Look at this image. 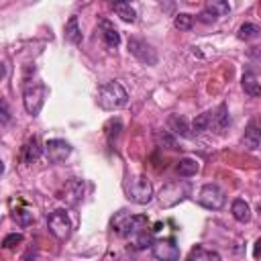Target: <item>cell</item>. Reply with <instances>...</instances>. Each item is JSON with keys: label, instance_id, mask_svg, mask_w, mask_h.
Listing matches in <instances>:
<instances>
[{"label": "cell", "instance_id": "obj_1", "mask_svg": "<svg viewBox=\"0 0 261 261\" xmlns=\"http://www.w3.org/2000/svg\"><path fill=\"white\" fill-rule=\"evenodd\" d=\"M96 102L102 110H116V108H122L126 102H128V94L126 90L122 88V84L118 82H108V84H102L98 88V94H96Z\"/></svg>", "mask_w": 261, "mask_h": 261}, {"label": "cell", "instance_id": "obj_2", "mask_svg": "<svg viewBox=\"0 0 261 261\" xmlns=\"http://www.w3.org/2000/svg\"><path fill=\"white\" fill-rule=\"evenodd\" d=\"M145 224H147V216L128 214L124 210L116 212V216L112 218V230L118 232L120 237H135L145 228Z\"/></svg>", "mask_w": 261, "mask_h": 261}, {"label": "cell", "instance_id": "obj_3", "mask_svg": "<svg viewBox=\"0 0 261 261\" xmlns=\"http://www.w3.org/2000/svg\"><path fill=\"white\" fill-rule=\"evenodd\" d=\"M49 90L43 82H37V84H31L24 88V94H22V104H24V110L31 114V116H37L45 104V98H47Z\"/></svg>", "mask_w": 261, "mask_h": 261}, {"label": "cell", "instance_id": "obj_4", "mask_svg": "<svg viewBox=\"0 0 261 261\" xmlns=\"http://www.w3.org/2000/svg\"><path fill=\"white\" fill-rule=\"evenodd\" d=\"M126 196L137 204H149L153 198V184L147 175H135L126 184Z\"/></svg>", "mask_w": 261, "mask_h": 261}, {"label": "cell", "instance_id": "obj_5", "mask_svg": "<svg viewBox=\"0 0 261 261\" xmlns=\"http://www.w3.org/2000/svg\"><path fill=\"white\" fill-rule=\"evenodd\" d=\"M198 202H200L204 208H208V210H220V208L224 206V202H226V196H224V192H222L220 186H216V184H206V186H202L200 192H198Z\"/></svg>", "mask_w": 261, "mask_h": 261}, {"label": "cell", "instance_id": "obj_6", "mask_svg": "<svg viewBox=\"0 0 261 261\" xmlns=\"http://www.w3.org/2000/svg\"><path fill=\"white\" fill-rule=\"evenodd\" d=\"M47 228L57 241H65L71 234V222L65 210H53L47 216Z\"/></svg>", "mask_w": 261, "mask_h": 261}, {"label": "cell", "instance_id": "obj_7", "mask_svg": "<svg viewBox=\"0 0 261 261\" xmlns=\"http://www.w3.org/2000/svg\"><path fill=\"white\" fill-rule=\"evenodd\" d=\"M188 196V184L184 181H173V184H165L159 192V202L163 208H171L175 204H179L184 198Z\"/></svg>", "mask_w": 261, "mask_h": 261}, {"label": "cell", "instance_id": "obj_8", "mask_svg": "<svg viewBox=\"0 0 261 261\" xmlns=\"http://www.w3.org/2000/svg\"><path fill=\"white\" fill-rule=\"evenodd\" d=\"M128 51L145 65H155L157 63V51L153 49V45H149L147 41L143 39H137V37H130L128 39Z\"/></svg>", "mask_w": 261, "mask_h": 261}, {"label": "cell", "instance_id": "obj_9", "mask_svg": "<svg viewBox=\"0 0 261 261\" xmlns=\"http://www.w3.org/2000/svg\"><path fill=\"white\" fill-rule=\"evenodd\" d=\"M151 249H153V257H155L157 261H177V259H179V247L175 245L173 239H159V241H153Z\"/></svg>", "mask_w": 261, "mask_h": 261}, {"label": "cell", "instance_id": "obj_10", "mask_svg": "<svg viewBox=\"0 0 261 261\" xmlns=\"http://www.w3.org/2000/svg\"><path fill=\"white\" fill-rule=\"evenodd\" d=\"M57 198H59V200H63L67 206H75V204L84 198V181H82V179H77V177H73V179L65 181V186L57 192Z\"/></svg>", "mask_w": 261, "mask_h": 261}, {"label": "cell", "instance_id": "obj_11", "mask_svg": "<svg viewBox=\"0 0 261 261\" xmlns=\"http://www.w3.org/2000/svg\"><path fill=\"white\" fill-rule=\"evenodd\" d=\"M45 153H47L51 163H61V161H65L69 157L71 145L67 141H63V139H49L45 143Z\"/></svg>", "mask_w": 261, "mask_h": 261}, {"label": "cell", "instance_id": "obj_12", "mask_svg": "<svg viewBox=\"0 0 261 261\" xmlns=\"http://www.w3.org/2000/svg\"><path fill=\"white\" fill-rule=\"evenodd\" d=\"M228 124H230V116L226 104H220L214 112H210V128H214L216 133H224Z\"/></svg>", "mask_w": 261, "mask_h": 261}, {"label": "cell", "instance_id": "obj_13", "mask_svg": "<svg viewBox=\"0 0 261 261\" xmlns=\"http://www.w3.org/2000/svg\"><path fill=\"white\" fill-rule=\"evenodd\" d=\"M98 27H100L104 45H106V47H118V43H120V33H118V29H116L108 18H102Z\"/></svg>", "mask_w": 261, "mask_h": 261}, {"label": "cell", "instance_id": "obj_14", "mask_svg": "<svg viewBox=\"0 0 261 261\" xmlns=\"http://www.w3.org/2000/svg\"><path fill=\"white\" fill-rule=\"evenodd\" d=\"M241 84H243L245 94H249L251 98H257L261 94V82H259V75L255 71H245Z\"/></svg>", "mask_w": 261, "mask_h": 261}, {"label": "cell", "instance_id": "obj_15", "mask_svg": "<svg viewBox=\"0 0 261 261\" xmlns=\"http://www.w3.org/2000/svg\"><path fill=\"white\" fill-rule=\"evenodd\" d=\"M41 151H43V147H41L39 139L37 137H31L24 143V147H22V161L24 163H35L41 157Z\"/></svg>", "mask_w": 261, "mask_h": 261}, {"label": "cell", "instance_id": "obj_16", "mask_svg": "<svg viewBox=\"0 0 261 261\" xmlns=\"http://www.w3.org/2000/svg\"><path fill=\"white\" fill-rule=\"evenodd\" d=\"M63 37L71 45H80L82 43V29H80L77 16H69V20L65 22V29H63Z\"/></svg>", "mask_w": 261, "mask_h": 261}, {"label": "cell", "instance_id": "obj_17", "mask_svg": "<svg viewBox=\"0 0 261 261\" xmlns=\"http://www.w3.org/2000/svg\"><path fill=\"white\" fill-rule=\"evenodd\" d=\"M177 175H181V177H192V175H196L198 171H200V161L198 159H194V157H181L179 161H177Z\"/></svg>", "mask_w": 261, "mask_h": 261}, {"label": "cell", "instance_id": "obj_18", "mask_svg": "<svg viewBox=\"0 0 261 261\" xmlns=\"http://www.w3.org/2000/svg\"><path fill=\"white\" fill-rule=\"evenodd\" d=\"M167 124H169V128H171L173 135H179V137H186V139L192 137L190 126H188V120H186L184 116H179V114H171V116L167 118Z\"/></svg>", "mask_w": 261, "mask_h": 261}, {"label": "cell", "instance_id": "obj_19", "mask_svg": "<svg viewBox=\"0 0 261 261\" xmlns=\"http://www.w3.org/2000/svg\"><path fill=\"white\" fill-rule=\"evenodd\" d=\"M230 212H232V218L239 220V222H249V220H251V208H249V204H247L243 198L232 200Z\"/></svg>", "mask_w": 261, "mask_h": 261}, {"label": "cell", "instance_id": "obj_20", "mask_svg": "<svg viewBox=\"0 0 261 261\" xmlns=\"http://www.w3.org/2000/svg\"><path fill=\"white\" fill-rule=\"evenodd\" d=\"M243 145L249 151H257L259 149V128H257V122L255 120L249 122V126L245 130V137H243Z\"/></svg>", "mask_w": 261, "mask_h": 261}, {"label": "cell", "instance_id": "obj_21", "mask_svg": "<svg viewBox=\"0 0 261 261\" xmlns=\"http://www.w3.org/2000/svg\"><path fill=\"white\" fill-rule=\"evenodd\" d=\"M112 10L116 12V16H120V20L124 22H135L137 20V10L130 6V2H114Z\"/></svg>", "mask_w": 261, "mask_h": 261}, {"label": "cell", "instance_id": "obj_22", "mask_svg": "<svg viewBox=\"0 0 261 261\" xmlns=\"http://www.w3.org/2000/svg\"><path fill=\"white\" fill-rule=\"evenodd\" d=\"M190 261H222V257L216 251H210L204 247H194L190 251Z\"/></svg>", "mask_w": 261, "mask_h": 261}, {"label": "cell", "instance_id": "obj_23", "mask_svg": "<svg viewBox=\"0 0 261 261\" xmlns=\"http://www.w3.org/2000/svg\"><path fill=\"white\" fill-rule=\"evenodd\" d=\"M104 130H106V139H108V143L114 145L116 139L120 137V130H122V122H120V118H110V120L106 122Z\"/></svg>", "mask_w": 261, "mask_h": 261}, {"label": "cell", "instance_id": "obj_24", "mask_svg": "<svg viewBox=\"0 0 261 261\" xmlns=\"http://www.w3.org/2000/svg\"><path fill=\"white\" fill-rule=\"evenodd\" d=\"M12 220H14L18 226L27 228V226L33 224V212L27 210V208H14V210H12Z\"/></svg>", "mask_w": 261, "mask_h": 261}, {"label": "cell", "instance_id": "obj_25", "mask_svg": "<svg viewBox=\"0 0 261 261\" xmlns=\"http://www.w3.org/2000/svg\"><path fill=\"white\" fill-rule=\"evenodd\" d=\"M259 33H261V31H259L257 24H253V22H245V24H241L237 37H239L241 41H253V39L259 37Z\"/></svg>", "mask_w": 261, "mask_h": 261}, {"label": "cell", "instance_id": "obj_26", "mask_svg": "<svg viewBox=\"0 0 261 261\" xmlns=\"http://www.w3.org/2000/svg\"><path fill=\"white\" fill-rule=\"evenodd\" d=\"M210 128V112H202L198 114L194 120H192V130L198 135V133H204Z\"/></svg>", "mask_w": 261, "mask_h": 261}, {"label": "cell", "instance_id": "obj_27", "mask_svg": "<svg viewBox=\"0 0 261 261\" xmlns=\"http://www.w3.org/2000/svg\"><path fill=\"white\" fill-rule=\"evenodd\" d=\"M192 24H194V16L188 14V12H179V14L173 16V27L179 29V31H190Z\"/></svg>", "mask_w": 261, "mask_h": 261}, {"label": "cell", "instance_id": "obj_28", "mask_svg": "<svg viewBox=\"0 0 261 261\" xmlns=\"http://www.w3.org/2000/svg\"><path fill=\"white\" fill-rule=\"evenodd\" d=\"M212 12H216L218 16H222V14H228L230 12V4L228 2H222V0H212V2H208L206 4Z\"/></svg>", "mask_w": 261, "mask_h": 261}, {"label": "cell", "instance_id": "obj_29", "mask_svg": "<svg viewBox=\"0 0 261 261\" xmlns=\"http://www.w3.org/2000/svg\"><path fill=\"white\" fill-rule=\"evenodd\" d=\"M24 241V237L20 234V232H10V234H6L4 237V241H2V247L4 249H14L16 245H20Z\"/></svg>", "mask_w": 261, "mask_h": 261}, {"label": "cell", "instance_id": "obj_30", "mask_svg": "<svg viewBox=\"0 0 261 261\" xmlns=\"http://www.w3.org/2000/svg\"><path fill=\"white\" fill-rule=\"evenodd\" d=\"M135 245H137L139 249H143V247H147V245H153V237H151V232H147V230L143 228V230L137 234Z\"/></svg>", "mask_w": 261, "mask_h": 261}, {"label": "cell", "instance_id": "obj_31", "mask_svg": "<svg viewBox=\"0 0 261 261\" xmlns=\"http://www.w3.org/2000/svg\"><path fill=\"white\" fill-rule=\"evenodd\" d=\"M196 18H198L200 22H214V20H218V14H216V12H212V10L206 6V8H204Z\"/></svg>", "mask_w": 261, "mask_h": 261}, {"label": "cell", "instance_id": "obj_32", "mask_svg": "<svg viewBox=\"0 0 261 261\" xmlns=\"http://www.w3.org/2000/svg\"><path fill=\"white\" fill-rule=\"evenodd\" d=\"M157 141H159L161 145H167L169 149H177V147H175V145H177V143H175V139H173L169 133H165V130L157 135Z\"/></svg>", "mask_w": 261, "mask_h": 261}, {"label": "cell", "instance_id": "obj_33", "mask_svg": "<svg viewBox=\"0 0 261 261\" xmlns=\"http://www.w3.org/2000/svg\"><path fill=\"white\" fill-rule=\"evenodd\" d=\"M10 108H8V104H6V100L4 98H0V124H6L8 120H10Z\"/></svg>", "mask_w": 261, "mask_h": 261}, {"label": "cell", "instance_id": "obj_34", "mask_svg": "<svg viewBox=\"0 0 261 261\" xmlns=\"http://www.w3.org/2000/svg\"><path fill=\"white\" fill-rule=\"evenodd\" d=\"M22 261H37V255H35V251H27V253L22 255Z\"/></svg>", "mask_w": 261, "mask_h": 261}, {"label": "cell", "instance_id": "obj_35", "mask_svg": "<svg viewBox=\"0 0 261 261\" xmlns=\"http://www.w3.org/2000/svg\"><path fill=\"white\" fill-rule=\"evenodd\" d=\"M4 77H6V65H4V61L0 59V84H2Z\"/></svg>", "mask_w": 261, "mask_h": 261}, {"label": "cell", "instance_id": "obj_36", "mask_svg": "<svg viewBox=\"0 0 261 261\" xmlns=\"http://www.w3.org/2000/svg\"><path fill=\"white\" fill-rule=\"evenodd\" d=\"M259 245H261V241H255V251H253V257L255 259L259 257Z\"/></svg>", "mask_w": 261, "mask_h": 261}, {"label": "cell", "instance_id": "obj_37", "mask_svg": "<svg viewBox=\"0 0 261 261\" xmlns=\"http://www.w3.org/2000/svg\"><path fill=\"white\" fill-rule=\"evenodd\" d=\"M4 173V163H2V159H0V175Z\"/></svg>", "mask_w": 261, "mask_h": 261}]
</instances>
